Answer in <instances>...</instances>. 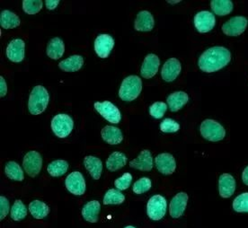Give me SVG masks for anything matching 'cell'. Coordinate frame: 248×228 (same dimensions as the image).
Instances as JSON below:
<instances>
[{"instance_id":"cell-1","label":"cell","mask_w":248,"mask_h":228,"mask_svg":"<svg viewBox=\"0 0 248 228\" xmlns=\"http://www.w3.org/2000/svg\"><path fill=\"white\" fill-rule=\"evenodd\" d=\"M231 61L230 50L224 47H213L205 50L199 58V68L206 73H212L225 68Z\"/></svg>"},{"instance_id":"cell-2","label":"cell","mask_w":248,"mask_h":228,"mask_svg":"<svg viewBox=\"0 0 248 228\" xmlns=\"http://www.w3.org/2000/svg\"><path fill=\"white\" fill-rule=\"evenodd\" d=\"M50 95L47 89L43 86L33 87L28 101V109L32 115L43 113L49 104Z\"/></svg>"},{"instance_id":"cell-3","label":"cell","mask_w":248,"mask_h":228,"mask_svg":"<svg viewBox=\"0 0 248 228\" xmlns=\"http://www.w3.org/2000/svg\"><path fill=\"white\" fill-rule=\"evenodd\" d=\"M142 90V81L138 76H130L124 78L119 91L120 98L131 102L138 98Z\"/></svg>"},{"instance_id":"cell-4","label":"cell","mask_w":248,"mask_h":228,"mask_svg":"<svg viewBox=\"0 0 248 228\" xmlns=\"http://www.w3.org/2000/svg\"><path fill=\"white\" fill-rule=\"evenodd\" d=\"M200 131L202 137L209 141H220L226 136V131L223 127L213 120H205L202 122L200 127Z\"/></svg>"},{"instance_id":"cell-5","label":"cell","mask_w":248,"mask_h":228,"mask_svg":"<svg viewBox=\"0 0 248 228\" xmlns=\"http://www.w3.org/2000/svg\"><path fill=\"white\" fill-rule=\"evenodd\" d=\"M73 127L74 122L68 114H57L51 121V130L60 138L67 137L71 133Z\"/></svg>"},{"instance_id":"cell-6","label":"cell","mask_w":248,"mask_h":228,"mask_svg":"<svg viewBox=\"0 0 248 228\" xmlns=\"http://www.w3.org/2000/svg\"><path fill=\"white\" fill-rule=\"evenodd\" d=\"M168 203L167 200L161 195H155L149 198L147 205V213L150 219L152 220H160L167 213Z\"/></svg>"},{"instance_id":"cell-7","label":"cell","mask_w":248,"mask_h":228,"mask_svg":"<svg viewBox=\"0 0 248 228\" xmlns=\"http://www.w3.org/2000/svg\"><path fill=\"white\" fill-rule=\"evenodd\" d=\"M23 167L30 177H36L43 167L42 155L36 151L28 152L24 157Z\"/></svg>"},{"instance_id":"cell-8","label":"cell","mask_w":248,"mask_h":228,"mask_svg":"<svg viewBox=\"0 0 248 228\" xmlns=\"http://www.w3.org/2000/svg\"><path fill=\"white\" fill-rule=\"evenodd\" d=\"M94 109L99 112L102 117L105 118L107 122L111 123L118 124L121 121L122 117L118 108L109 101H105L103 103H95Z\"/></svg>"},{"instance_id":"cell-9","label":"cell","mask_w":248,"mask_h":228,"mask_svg":"<svg viewBox=\"0 0 248 228\" xmlns=\"http://www.w3.org/2000/svg\"><path fill=\"white\" fill-rule=\"evenodd\" d=\"M248 20L245 16H235L222 25V31L229 36H238L248 27Z\"/></svg>"},{"instance_id":"cell-10","label":"cell","mask_w":248,"mask_h":228,"mask_svg":"<svg viewBox=\"0 0 248 228\" xmlns=\"http://www.w3.org/2000/svg\"><path fill=\"white\" fill-rule=\"evenodd\" d=\"M65 185L70 193L77 196L83 195L86 191V182L79 172H73L68 174L65 181Z\"/></svg>"},{"instance_id":"cell-11","label":"cell","mask_w":248,"mask_h":228,"mask_svg":"<svg viewBox=\"0 0 248 228\" xmlns=\"http://www.w3.org/2000/svg\"><path fill=\"white\" fill-rule=\"evenodd\" d=\"M216 24V19L212 13L202 11L194 16V26L201 33L211 31Z\"/></svg>"},{"instance_id":"cell-12","label":"cell","mask_w":248,"mask_h":228,"mask_svg":"<svg viewBox=\"0 0 248 228\" xmlns=\"http://www.w3.org/2000/svg\"><path fill=\"white\" fill-rule=\"evenodd\" d=\"M114 46V40L109 34H100L94 41V50L102 59L108 58Z\"/></svg>"},{"instance_id":"cell-13","label":"cell","mask_w":248,"mask_h":228,"mask_svg":"<svg viewBox=\"0 0 248 228\" xmlns=\"http://www.w3.org/2000/svg\"><path fill=\"white\" fill-rule=\"evenodd\" d=\"M25 44L21 39H15L6 48V57L12 62L23 61L25 59Z\"/></svg>"},{"instance_id":"cell-14","label":"cell","mask_w":248,"mask_h":228,"mask_svg":"<svg viewBox=\"0 0 248 228\" xmlns=\"http://www.w3.org/2000/svg\"><path fill=\"white\" fill-rule=\"evenodd\" d=\"M155 164L157 170L165 175L172 174L176 169V163L174 156L168 153L158 154L155 157Z\"/></svg>"},{"instance_id":"cell-15","label":"cell","mask_w":248,"mask_h":228,"mask_svg":"<svg viewBox=\"0 0 248 228\" xmlns=\"http://www.w3.org/2000/svg\"><path fill=\"white\" fill-rule=\"evenodd\" d=\"M181 63L178 60L172 58L169 59L163 66L161 70L162 78L167 82L175 80L181 72Z\"/></svg>"},{"instance_id":"cell-16","label":"cell","mask_w":248,"mask_h":228,"mask_svg":"<svg viewBox=\"0 0 248 228\" xmlns=\"http://www.w3.org/2000/svg\"><path fill=\"white\" fill-rule=\"evenodd\" d=\"M187 202H188V195L186 192L177 193L170 202V207H169L170 216L173 218L180 217L186 210Z\"/></svg>"},{"instance_id":"cell-17","label":"cell","mask_w":248,"mask_h":228,"mask_svg":"<svg viewBox=\"0 0 248 228\" xmlns=\"http://www.w3.org/2000/svg\"><path fill=\"white\" fill-rule=\"evenodd\" d=\"M160 61L158 57L155 54H149L143 61L140 74L144 78H151L157 73Z\"/></svg>"},{"instance_id":"cell-18","label":"cell","mask_w":248,"mask_h":228,"mask_svg":"<svg viewBox=\"0 0 248 228\" xmlns=\"http://www.w3.org/2000/svg\"><path fill=\"white\" fill-rule=\"evenodd\" d=\"M219 195L224 198H230L236 191V181L232 175L223 173L218 179Z\"/></svg>"},{"instance_id":"cell-19","label":"cell","mask_w":248,"mask_h":228,"mask_svg":"<svg viewBox=\"0 0 248 228\" xmlns=\"http://www.w3.org/2000/svg\"><path fill=\"white\" fill-rule=\"evenodd\" d=\"M130 167L140 171H150L153 168V157L149 150H143L138 157L130 162Z\"/></svg>"},{"instance_id":"cell-20","label":"cell","mask_w":248,"mask_h":228,"mask_svg":"<svg viewBox=\"0 0 248 228\" xmlns=\"http://www.w3.org/2000/svg\"><path fill=\"white\" fill-rule=\"evenodd\" d=\"M155 20L149 11H141L137 15L134 28L136 31H150L154 28Z\"/></svg>"},{"instance_id":"cell-21","label":"cell","mask_w":248,"mask_h":228,"mask_svg":"<svg viewBox=\"0 0 248 228\" xmlns=\"http://www.w3.org/2000/svg\"><path fill=\"white\" fill-rule=\"evenodd\" d=\"M101 205L97 200H91L82 209V216L83 218L90 223H96L98 221V215H99Z\"/></svg>"},{"instance_id":"cell-22","label":"cell","mask_w":248,"mask_h":228,"mask_svg":"<svg viewBox=\"0 0 248 228\" xmlns=\"http://www.w3.org/2000/svg\"><path fill=\"white\" fill-rule=\"evenodd\" d=\"M101 136L110 145H118L124 139L122 130L112 126H106L101 131Z\"/></svg>"},{"instance_id":"cell-23","label":"cell","mask_w":248,"mask_h":228,"mask_svg":"<svg viewBox=\"0 0 248 228\" xmlns=\"http://www.w3.org/2000/svg\"><path fill=\"white\" fill-rule=\"evenodd\" d=\"M84 166L93 179H100L102 171H103V164L98 157L92 156V155L86 156L84 158Z\"/></svg>"},{"instance_id":"cell-24","label":"cell","mask_w":248,"mask_h":228,"mask_svg":"<svg viewBox=\"0 0 248 228\" xmlns=\"http://www.w3.org/2000/svg\"><path fill=\"white\" fill-rule=\"evenodd\" d=\"M189 96L185 92H175L171 93L168 97V106L171 111H177L181 110L188 103Z\"/></svg>"},{"instance_id":"cell-25","label":"cell","mask_w":248,"mask_h":228,"mask_svg":"<svg viewBox=\"0 0 248 228\" xmlns=\"http://www.w3.org/2000/svg\"><path fill=\"white\" fill-rule=\"evenodd\" d=\"M84 64V59L80 55H73L59 63V68L65 72L78 71Z\"/></svg>"},{"instance_id":"cell-26","label":"cell","mask_w":248,"mask_h":228,"mask_svg":"<svg viewBox=\"0 0 248 228\" xmlns=\"http://www.w3.org/2000/svg\"><path fill=\"white\" fill-rule=\"evenodd\" d=\"M65 51V45L60 38L55 37L51 39L50 43L47 45L46 52L48 57L52 60H59L61 59Z\"/></svg>"},{"instance_id":"cell-27","label":"cell","mask_w":248,"mask_h":228,"mask_svg":"<svg viewBox=\"0 0 248 228\" xmlns=\"http://www.w3.org/2000/svg\"><path fill=\"white\" fill-rule=\"evenodd\" d=\"M127 164V157L122 152H113L109 155L106 161V168L111 171L115 172L122 169Z\"/></svg>"},{"instance_id":"cell-28","label":"cell","mask_w":248,"mask_h":228,"mask_svg":"<svg viewBox=\"0 0 248 228\" xmlns=\"http://www.w3.org/2000/svg\"><path fill=\"white\" fill-rule=\"evenodd\" d=\"M20 23L18 15L9 10H4L0 15V25L4 29L16 28L20 25Z\"/></svg>"},{"instance_id":"cell-29","label":"cell","mask_w":248,"mask_h":228,"mask_svg":"<svg viewBox=\"0 0 248 228\" xmlns=\"http://www.w3.org/2000/svg\"><path fill=\"white\" fill-rule=\"evenodd\" d=\"M211 7L216 15L223 16L232 12L234 5L231 0H213L211 2Z\"/></svg>"},{"instance_id":"cell-30","label":"cell","mask_w":248,"mask_h":228,"mask_svg":"<svg viewBox=\"0 0 248 228\" xmlns=\"http://www.w3.org/2000/svg\"><path fill=\"white\" fill-rule=\"evenodd\" d=\"M29 210L31 215L36 219H44V217L48 216L50 209L46 204L41 200H33L29 205Z\"/></svg>"},{"instance_id":"cell-31","label":"cell","mask_w":248,"mask_h":228,"mask_svg":"<svg viewBox=\"0 0 248 228\" xmlns=\"http://www.w3.org/2000/svg\"><path fill=\"white\" fill-rule=\"evenodd\" d=\"M5 173L9 179L13 180V181L22 182L25 178L22 168L20 167L17 163L13 162V161L8 162L6 164V167H5Z\"/></svg>"},{"instance_id":"cell-32","label":"cell","mask_w":248,"mask_h":228,"mask_svg":"<svg viewBox=\"0 0 248 228\" xmlns=\"http://www.w3.org/2000/svg\"><path fill=\"white\" fill-rule=\"evenodd\" d=\"M68 163L65 160H56L51 162L47 167V171L52 177H60L68 172Z\"/></svg>"},{"instance_id":"cell-33","label":"cell","mask_w":248,"mask_h":228,"mask_svg":"<svg viewBox=\"0 0 248 228\" xmlns=\"http://www.w3.org/2000/svg\"><path fill=\"white\" fill-rule=\"evenodd\" d=\"M125 200V196L121 193L119 190L111 189L106 191V195L104 197V204L105 205H119L124 203Z\"/></svg>"},{"instance_id":"cell-34","label":"cell","mask_w":248,"mask_h":228,"mask_svg":"<svg viewBox=\"0 0 248 228\" xmlns=\"http://www.w3.org/2000/svg\"><path fill=\"white\" fill-rule=\"evenodd\" d=\"M11 218L15 221H21L27 216V210L22 200L17 199L15 201L11 209Z\"/></svg>"},{"instance_id":"cell-35","label":"cell","mask_w":248,"mask_h":228,"mask_svg":"<svg viewBox=\"0 0 248 228\" xmlns=\"http://www.w3.org/2000/svg\"><path fill=\"white\" fill-rule=\"evenodd\" d=\"M233 209L238 213H248V192L238 195L233 202Z\"/></svg>"},{"instance_id":"cell-36","label":"cell","mask_w":248,"mask_h":228,"mask_svg":"<svg viewBox=\"0 0 248 228\" xmlns=\"http://www.w3.org/2000/svg\"><path fill=\"white\" fill-rule=\"evenodd\" d=\"M43 7L42 0H25L23 1V9L28 15H35Z\"/></svg>"},{"instance_id":"cell-37","label":"cell","mask_w":248,"mask_h":228,"mask_svg":"<svg viewBox=\"0 0 248 228\" xmlns=\"http://www.w3.org/2000/svg\"><path fill=\"white\" fill-rule=\"evenodd\" d=\"M168 110V105L163 102H156L149 107L150 115L155 119H161Z\"/></svg>"},{"instance_id":"cell-38","label":"cell","mask_w":248,"mask_h":228,"mask_svg":"<svg viewBox=\"0 0 248 228\" xmlns=\"http://www.w3.org/2000/svg\"><path fill=\"white\" fill-rule=\"evenodd\" d=\"M151 188V181L147 177H143L141 179L138 180L133 184V192L136 194H142L149 191Z\"/></svg>"},{"instance_id":"cell-39","label":"cell","mask_w":248,"mask_h":228,"mask_svg":"<svg viewBox=\"0 0 248 228\" xmlns=\"http://www.w3.org/2000/svg\"><path fill=\"white\" fill-rule=\"evenodd\" d=\"M180 129V125L172 119H166L160 124V130L165 133H174Z\"/></svg>"},{"instance_id":"cell-40","label":"cell","mask_w":248,"mask_h":228,"mask_svg":"<svg viewBox=\"0 0 248 228\" xmlns=\"http://www.w3.org/2000/svg\"><path fill=\"white\" fill-rule=\"evenodd\" d=\"M131 182H132V175L130 173H125L122 177H120L114 182V185L119 191H125L130 187Z\"/></svg>"},{"instance_id":"cell-41","label":"cell","mask_w":248,"mask_h":228,"mask_svg":"<svg viewBox=\"0 0 248 228\" xmlns=\"http://www.w3.org/2000/svg\"><path fill=\"white\" fill-rule=\"evenodd\" d=\"M10 210V206H9V201L7 200V198L4 196L0 197V219L3 220L6 217Z\"/></svg>"},{"instance_id":"cell-42","label":"cell","mask_w":248,"mask_h":228,"mask_svg":"<svg viewBox=\"0 0 248 228\" xmlns=\"http://www.w3.org/2000/svg\"><path fill=\"white\" fill-rule=\"evenodd\" d=\"M7 92V87H6V80L1 76H0V96L4 97Z\"/></svg>"},{"instance_id":"cell-43","label":"cell","mask_w":248,"mask_h":228,"mask_svg":"<svg viewBox=\"0 0 248 228\" xmlns=\"http://www.w3.org/2000/svg\"><path fill=\"white\" fill-rule=\"evenodd\" d=\"M46 4V7L49 9V10H53L55 9L58 5L60 4V1L59 0H46L45 2Z\"/></svg>"},{"instance_id":"cell-44","label":"cell","mask_w":248,"mask_h":228,"mask_svg":"<svg viewBox=\"0 0 248 228\" xmlns=\"http://www.w3.org/2000/svg\"><path fill=\"white\" fill-rule=\"evenodd\" d=\"M242 180L243 182L248 186V167H246V169L243 171Z\"/></svg>"},{"instance_id":"cell-45","label":"cell","mask_w":248,"mask_h":228,"mask_svg":"<svg viewBox=\"0 0 248 228\" xmlns=\"http://www.w3.org/2000/svg\"><path fill=\"white\" fill-rule=\"evenodd\" d=\"M180 0H174V1H171V0H168V4H172V5H174V4H178V3H180Z\"/></svg>"},{"instance_id":"cell-46","label":"cell","mask_w":248,"mask_h":228,"mask_svg":"<svg viewBox=\"0 0 248 228\" xmlns=\"http://www.w3.org/2000/svg\"><path fill=\"white\" fill-rule=\"evenodd\" d=\"M134 228V227H132V226H128V227H126V228Z\"/></svg>"}]
</instances>
